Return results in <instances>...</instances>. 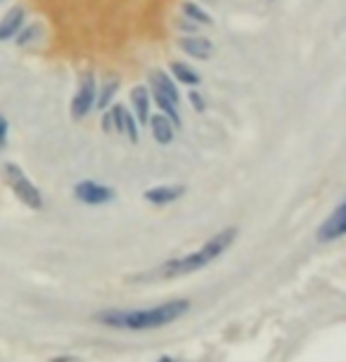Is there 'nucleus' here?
Wrapping results in <instances>:
<instances>
[{
  "label": "nucleus",
  "instance_id": "f257e3e1",
  "mask_svg": "<svg viewBox=\"0 0 346 362\" xmlns=\"http://www.w3.org/2000/svg\"><path fill=\"white\" fill-rule=\"evenodd\" d=\"M188 310H190V300L178 298V300H168V303H161V305H152V308H128V310L110 308V310L98 313L93 320L110 327V329L150 332V329H159V327L175 322V320L185 315Z\"/></svg>",
  "mask_w": 346,
  "mask_h": 362
},
{
  "label": "nucleus",
  "instance_id": "f03ea898",
  "mask_svg": "<svg viewBox=\"0 0 346 362\" xmlns=\"http://www.w3.org/2000/svg\"><path fill=\"white\" fill-rule=\"evenodd\" d=\"M235 237H237L235 228L221 230L219 235H214L202 249H197V251H192V254H188L183 258H173V261L164 263L161 268L152 270V275H145L140 279H171V277H183V275H190V272L207 268L209 263H214L216 258H219L223 251L235 242Z\"/></svg>",
  "mask_w": 346,
  "mask_h": 362
},
{
  "label": "nucleus",
  "instance_id": "7ed1b4c3",
  "mask_svg": "<svg viewBox=\"0 0 346 362\" xmlns=\"http://www.w3.org/2000/svg\"><path fill=\"white\" fill-rule=\"evenodd\" d=\"M150 83H152V98L159 105V109L168 116V121H175V126H180V114H178V100L180 95L175 90V83L171 81L166 71H152L150 74Z\"/></svg>",
  "mask_w": 346,
  "mask_h": 362
},
{
  "label": "nucleus",
  "instance_id": "20e7f679",
  "mask_svg": "<svg viewBox=\"0 0 346 362\" xmlns=\"http://www.w3.org/2000/svg\"><path fill=\"white\" fill-rule=\"evenodd\" d=\"M3 177H5V182L12 187V192H15L19 199L26 204V206H31V209L43 206V197H40L38 187L33 185L29 177H26V173L17 166V163H5Z\"/></svg>",
  "mask_w": 346,
  "mask_h": 362
},
{
  "label": "nucleus",
  "instance_id": "39448f33",
  "mask_svg": "<svg viewBox=\"0 0 346 362\" xmlns=\"http://www.w3.org/2000/svg\"><path fill=\"white\" fill-rule=\"evenodd\" d=\"M93 107H95V74L86 71L83 76L79 78V90L74 95V102H71V119L81 121Z\"/></svg>",
  "mask_w": 346,
  "mask_h": 362
},
{
  "label": "nucleus",
  "instance_id": "423d86ee",
  "mask_svg": "<svg viewBox=\"0 0 346 362\" xmlns=\"http://www.w3.org/2000/svg\"><path fill=\"white\" fill-rule=\"evenodd\" d=\"M74 194H76L79 202L88 204V206H100V204H110L114 202V189L107 187V185H100V182H93V180H83L74 187Z\"/></svg>",
  "mask_w": 346,
  "mask_h": 362
},
{
  "label": "nucleus",
  "instance_id": "0eeeda50",
  "mask_svg": "<svg viewBox=\"0 0 346 362\" xmlns=\"http://www.w3.org/2000/svg\"><path fill=\"white\" fill-rule=\"evenodd\" d=\"M344 230H346V204H339L335 214L328 216V221L318 230V242H335V239L344 235Z\"/></svg>",
  "mask_w": 346,
  "mask_h": 362
},
{
  "label": "nucleus",
  "instance_id": "6e6552de",
  "mask_svg": "<svg viewBox=\"0 0 346 362\" xmlns=\"http://www.w3.org/2000/svg\"><path fill=\"white\" fill-rule=\"evenodd\" d=\"M24 19H26L24 8H12L8 15L0 19V40L17 36V33L24 29Z\"/></svg>",
  "mask_w": 346,
  "mask_h": 362
},
{
  "label": "nucleus",
  "instance_id": "1a4fd4ad",
  "mask_svg": "<svg viewBox=\"0 0 346 362\" xmlns=\"http://www.w3.org/2000/svg\"><path fill=\"white\" fill-rule=\"evenodd\" d=\"M180 47L183 52H188L190 57L195 59H209L214 52V45L209 38H202V36H188V38H180Z\"/></svg>",
  "mask_w": 346,
  "mask_h": 362
},
{
  "label": "nucleus",
  "instance_id": "9d476101",
  "mask_svg": "<svg viewBox=\"0 0 346 362\" xmlns=\"http://www.w3.org/2000/svg\"><path fill=\"white\" fill-rule=\"evenodd\" d=\"M131 102H133V112H135V121L138 124H147L150 121V93H147V88H133L131 90Z\"/></svg>",
  "mask_w": 346,
  "mask_h": 362
},
{
  "label": "nucleus",
  "instance_id": "9b49d317",
  "mask_svg": "<svg viewBox=\"0 0 346 362\" xmlns=\"http://www.w3.org/2000/svg\"><path fill=\"white\" fill-rule=\"evenodd\" d=\"M183 194H185V187H183V185H161V187L147 189L145 199L150 204H171Z\"/></svg>",
  "mask_w": 346,
  "mask_h": 362
},
{
  "label": "nucleus",
  "instance_id": "f8f14e48",
  "mask_svg": "<svg viewBox=\"0 0 346 362\" xmlns=\"http://www.w3.org/2000/svg\"><path fill=\"white\" fill-rule=\"evenodd\" d=\"M150 131H152V138L159 142V145H168V142L173 140V124L168 121V116L166 114H157V116H152L150 121Z\"/></svg>",
  "mask_w": 346,
  "mask_h": 362
},
{
  "label": "nucleus",
  "instance_id": "ddd939ff",
  "mask_svg": "<svg viewBox=\"0 0 346 362\" xmlns=\"http://www.w3.org/2000/svg\"><path fill=\"white\" fill-rule=\"evenodd\" d=\"M126 116H128L126 107L114 105L110 112H107V116H105V128H107V131H117L119 135L126 133Z\"/></svg>",
  "mask_w": 346,
  "mask_h": 362
},
{
  "label": "nucleus",
  "instance_id": "4468645a",
  "mask_svg": "<svg viewBox=\"0 0 346 362\" xmlns=\"http://www.w3.org/2000/svg\"><path fill=\"white\" fill-rule=\"evenodd\" d=\"M171 74L178 78V83H185V86H197L202 81L200 74H197L195 69H190V66L183 64V62H173L171 64Z\"/></svg>",
  "mask_w": 346,
  "mask_h": 362
},
{
  "label": "nucleus",
  "instance_id": "2eb2a0df",
  "mask_svg": "<svg viewBox=\"0 0 346 362\" xmlns=\"http://www.w3.org/2000/svg\"><path fill=\"white\" fill-rule=\"evenodd\" d=\"M119 90V81H107V83H103V88H100V95H95V107L98 109H105L107 105L112 102L114 93Z\"/></svg>",
  "mask_w": 346,
  "mask_h": 362
},
{
  "label": "nucleus",
  "instance_id": "dca6fc26",
  "mask_svg": "<svg viewBox=\"0 0 346 362\" xmlns=\"http://www.w3.org/2000/svg\"><path fill=\"white\" fill-rule=\"evenodd\" d=\"M183 12H185V17L192 19L195 24H212V17H209L197 3H183Z\"/></svg>",
  "mask_w": 346,
  "mask_h": 362
},
{
  "label": "nucleus",
  "instance_id": "f3484780",
  "mask_svg": "<svg viewBox=\"0 0 346 362\" xmlns=\"http://www.w3.org/2000/svg\"><path fill=\"white\" fill-rule=\"evenodd\" d=\"M38 31H40V29H38V24H31L24 33H19V38H17V40H19V45H26L33 36H36Z\"/></svg>",
  "mask_w": 346,
  "mask_h": 362
},
{
  "label": "nucleus",
  "instance_id": "a211bd4d",
  "mask_svg": "<svg viewBox=\"0 0 346 362\" xmlns=\"http://www.w3.org/2000/svg\"><path fill=\"white\" fill-rule=\"evenodd\" d=\"M5 140H8V121L5 116H0V149L5 147Z\"/></svg>",
  "mask_w": 346,
  "mask_h": 362
},
{
  "label": "nucleus",
  "instance_id": "6ab92c4d",
  "mask_svg": "<svg viewBox=\"0 0 346 362\" xmlns=\"http://www.w3.org/2000/svg\"><path fill=\"white\" fill-rule=\"evenodd\" d=\"M190 102H192V105L200 109V112H204V100H202L197 93H190Z\"/></svg>",
  "mask_w": 346,
  "mask_h": 362
},
{
  "label": "nucleus",
  "instance_id": "aec40b11",
  "mask_svg": "<svg viewBox=\"0 0 346 362\" xmlns=\"http://www.w3.org/2000/svg\"><path fill=\"white\" fill-rule=\"evenodd\" d=\"M159 362H173V360H171V358H161Z\"/></svg>",
  "mask_w": 346,
  "mask_h": 362
}]
</instances>
